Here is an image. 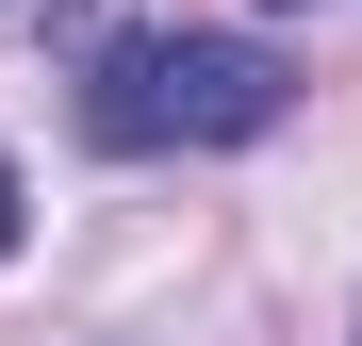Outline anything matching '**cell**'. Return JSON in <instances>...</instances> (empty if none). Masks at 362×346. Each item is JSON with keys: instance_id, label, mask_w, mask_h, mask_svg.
Listing matches in <instances>:
<instances>
[{"instance_id": "6da1fadb", "label": "cell", "mask_w": 362, "mask_h": 346, "mask_svg": "<svg viewBox=\"0 0 362 346\" xmlns=\"http://www.w3.org/2000/svg\"><path fill=\"white\" fill-rule=\"evenodd\" d=\"M280 115H296V67L264 33H99V67H83L99 149H247Z\"/></svg>"}, {"instance_id": "7a4b0ae2", "label": "cell", "mask_w": 362, "mask_h": 346, "mask_svg": "<svg viewBox=\"0 0 362 346\" xmlns=\"http://www.w3.org/2000/svg\"><path fill=\"white\" fill-rule=\"evenodd\" d=\"M0 248H17V165H0Z\"/></svg>"}, {"instance_id": "3957f363", "label": "cell", "mask_w": 362, "mask_h": 346, "mask_svg": "<svg viewBox=\"0 0 362 346\" xmlns=\"http://www.w3.org/2000/svg\"><path fill=\"white\" fill-rule=\"evenodd\" d=\"M346 346H362V330H346Z\"/></svg>"}]
</instances>
